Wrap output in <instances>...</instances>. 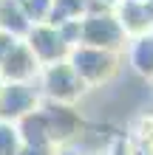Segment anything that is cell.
Wrapping results in <instances>:
<instances>
[{
	"label": "cell",
	"mask_w": 153,
	"mask_h": 155,
	"mask_svg": "<svg viewBox=\"0 0 153 155\" xmlns=\"http://www.w3.org/2000/svg\"><path fill=\"white\" fill-rule=\"evenodd\" d=\"M68 65L85 82L88 90H102L105 85H111L122 74L125 59H122V54H113V51L91 48V45H77L68 54Z\"/></svg>",
	"instance_id": "obj_1"
},
{
	"label": "cell",
	"mask_w": 153,
	"mask_h": 155,
	"mask_svg": "<svg viewBox=\"0 0 153 155\" xmlns=\"http://www.w3.org/2000/svg\"><path fill=\"white\" fill-rule=\"evenodd\" d=\"M40 85V93L46 102H60V104H77L91 93V90L85 87V82L74 74V68L65 62H57V65H48L43 68V74L37 79Z\"/></svg>",
	"instance_id": "obj_2"
},
{
	"label": "cell",
	"mask_w": 153,
	"mask_h": 155,
	"mask_svg": "<svg viewBox=\"0 0 153 155\" xmlns=\"http://www.w3.org/2000/svg\"><path fill=\"white\" fill-rule=\"evenodd\" d=\"M128 40L130 37H128V31L122 28V23H119V17L113 14V8L94 12V14L82 17V42L79 45H91V48L125 54Z\"/></svg>",
	"instance_id": "obj_3"
},
{
	"label": "cell",
	"mask_w": 153,
	"mask_h": 155,
	"mask_svg": "<svg viewBox=\"0 0 153 155\" xmlns=\"http://www.w3.org/2000/svg\"><path fill=\"white\" fill-rule=\"evenodd\" d=\"M43 104V93L37 82H6L0 87V121L17 124L20 118L34 113Z\"/></svg>",
	"instance_id": "obj_4"
},
{
	"label": "cell",
	"mask_w": 153,
	"mask_h": 155,
	"mask_svg": "<svg viewBox=\"0 0 153 155\" xmlns=\"http://www.w3.org/2000/svg\"><path fill=\"white\" fill-rule=\"evenodd\" d=\"M43 116L48 121V133H51V144H71L79 138V133L85 130V116L77 104H60V102H46L40 104Z\"/></svg>",
	"instance_id": "obj_5"
},
{
	"label": "cell",
	"mask_w": 153,
	"mask_h": 155,
	"mask_svg": "<svg viewBox=\"0 0 153 155\" xmlns=\"http://www.w3.org/2000/svg\"><path fill=\"white\" fill-rule=\"evenodd\" d=\"M23 42L31 48V54L37 57V62L43 68L57 65V62H65L68 54H71V45L62 40L60 28H54V25H48V23H37Z\"/></svg>",
	"instance_id": "obj_6"
},
{
	"label": "cell",
	"mask_w": 153,
	"mask_h": 155,
	"mask_svg": "<svg viewBox=\"0 0 153 155\" xmlns=\"http://www.w3.org/2000/svg\"><path fill=\"white\" fill-rule=\"evenodd\" d=\"M43 74V65L37 62V57L31 54V48L26 42H17L14 51L6 57V62L0 65V79L6 82H37Z\"/></svg>",
	"instance_id": "obj_7"
},
{
	"label": "cell",
	"mask_w": 153,
	"mask_h": 155,
	"mask_svg": "<svg viewBox=\"0 0 153 155\" xmlns=\"http://www.w3.org/2000/svg\"><path fill=\"white\" fill-rule=\"evenodd\" d=\"M113 14L119 17L128 37L153 34V0H122L113 8Z\"/></svg>",
	"instance_id": "obj_8"
},
{
	"label": "cell",
	"mask_w": 153,
	"mask_h": 155,
	"mask_svg": "<svg viewBox=\"0 0 153 155\" xmlns=\"http://www.w3.org/2000/svg\"><path fill=\"white\" fill-rule=\"evenodd\" d=\"M122 59H125V65L130 68L133 76H139V79H145V82L153 85V34L130 37Z\"/></svg>",
	"instance_id": "obj_9"
},
{
	"label": "cell",
	"mask_w": 153,
	"mask_h": 155,
	"mask_svg": "<svg viewBox=\"0 0 153 155\" xmlns=\"http://www.w3.org/2000/svg\"><path fill=\"white\" fill-rule=\"evenodd\" d=\"M17 133L23 138V147H40V150H54L51 144V133H48V121L43 110L37 107L34 113H29L26 118L17 121Z\"/></svg>",
	"instance_id": "obj_10"
},
{
	"label": "cell",
	"mask_w": 153,
	"mask_h": 155,
	"mask_svg": "<svg viewBox=\"0 0 153 155\" xmlns=\"http://www.w3.org/2000/svg\"><path fill=\"white\" fill-rule=\"evenodd\" d=\"M108 6L96 3V0H54L51 14H48V25H62L71 20H82V17L94 14V12H105Z\"/></svg>",
	"instance_id": "obj_11"
},
{
	"label": "cell",
	"mask_w": 153,
	"mask_h": 155,
	"mask_svg": "<svg viewBox=\"0 0 153 155\" xmlns=\"http://www.w3.org/2000/svg\"><path fill=\"white\" fill-rule=\"evenodd\" d=\"M31 28H34V23L26 14V8L20 3H14V0H3V8H0V31L12 34L14 40H26Z\"/></svg>",
	"instance_id": "obj_12"
},
{
	"label": "cell",
	"mask_w": 153,
	"mask_h": 155,
	"mask_svg": "<svg viewBox=\"0 0 153 155\" xmlns=\"http://www.w3.org/2000/svg\"><path fill=\"white\" fill-rule=\"evenodd\" d=\"M23 138L17 133V124L12 121H0V155H20Z\"/></svg>",
	"instance_id": "obj_13"
},
{
	"label": "cell",
	"mask_w": 153,
	"mask_h": 155,
	"mask_svg": "<svg viewBox=\"0 0 153 155\" xmlns=\"http://www.w3.org/2000/svg\"><path fill=\"white\" fill-rule=\"evenodd\" d=\"M20 6L26 8V14L31 17V23L37 25V23H48V14H51L54 0H23Z\"/></svg>",
	"instance_id": "obj_14"
},
{
	"label": "cell",
	"mask_w": 153,
	"mask_h": 155,
	"mask_svg": "<svg viewBox=\"0 0 153 155\" xmlns=\"http://www.w3.org/2000/svg\"><path fill=\"white\" fill-rule=\"evenodd\" d=\"M17 42H23V40H14L12 34H6V31H0V65L6 62V57L14 51V45Z\"/></svg>",
	"instance_id": "obj_15"
},
{
	"label": "cell",
	"mask_w": 153,
	"mask_h": 155,
	"mask_svg": "<svg viewBox=\"0 0 153 155\" xmlns=\"http://www.w3.org/2000/svg\"><path fill=\"white\" fill-rule=\"evenodd\" d=\"M51 155H85L82 150H79V144H60V147H54V152Z\"/></svg>",
	"instance_id": "obj_16"
},
{
	"label": "cell",
	"mask_w": 153,
	"mask_h": 155,
	"mask_svg": "<svg viewBox=\"0 0 153 155\" xmlns=\"http://www.w3.org/2000/svg\"><path fill=\"white\" fill-rule=\"evenodd\" d=\"M54 150H40V147H23L20 155H51Z\"/></svg>",
	"instance_id": "obj_17"
},
{
	"label": "cell",
	"mask_w": 153,
	"mask_h": 155,
	"mask_svg": "<svg viewBox=\"0 0 153 155\" xmlns=\"http://www.w3.org/2000/svg\"><path fill=\"white\" fill-rule=\"evenodd\" d=\"M96 3H102V6H108V8H116L122 0H96Z\"/></svg>",
	"instance_id": "obj_18"
},
{
	"label": "cell",
	"mask_w": 153,
	"mask_h": 155,
	"mask_svg": "<svg viewBox=\"0 0 153 155\" xmlns=\"http://www.w3.org/2000/svg\"><path fill=\"white\" fill-rule=\"evenodd\" d=\"M14 3H23V0H14Z\"/></svg>",
	"instance_id": "obj_19"
},
{
	"label": "cell",
	"mask_w": 153,
	"mask_h": 155,
	"mask_svg": "<svg viewBox=\"0 0 153 155\" xmlns=\"http://www.w3.org/2000/svg\"><path fill=\"white\" fill-rule=\"evenodd\" d=\"M0 8H3V0H0Z\"/></svg>",
	"instance_id": "obj_20"
},
{
	"label": "cell",
	"mask_w": 153,
	"mask_h": 155,
	"mask_svg": "<svg viewBox=\"0 0 153 155\" xmlns=\"http://www.w3.org/2000/svg\"><path fill=\"white\" fill-rule=\"evenodd\" d=\"M102 155H108V152H102Z\"/></svg>",
	"instance_id": "obj_21"
}]
</instances>
